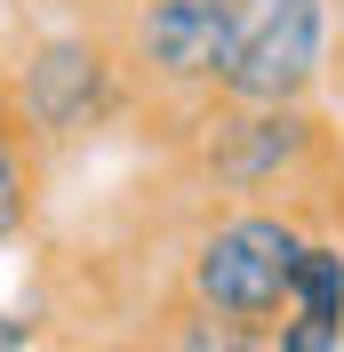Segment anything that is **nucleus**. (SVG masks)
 <instances>
[{
    "mask_svg": "<svg viewBox=\"0 0 344 352\" xmlns=\"http://www.w3.org/2000/svg\"><path fill=\"white\" fill-rule=\"evenodd\" d=\"M200 208H321L344 192V129L328 104H208L152 136Z\"/></svg>",
    "mask_w": 344,
    "mask_h": 352,
    "instance_id": "obj_1",
    "label": "nucleus"
},
{
    "mask_svg": "<svg viewBox=\"0 0 344 352\" xmlns=\"http://www.w3.org/2000/svg\"><path fill=\"white\" fill-rule=\"evenodd\" d=\"M0 72L17 96V129L48 160L129 120V72H120V48L96 16V0H72L65 16H32V24L17 16Z\"/></svg>",
    "mask_w": 344,
    "mask_h": 352,
    "instance_id": "obj_2",
    "label": "nucleus"
},
{
    "mask_svg": "<svg viewBox=\"0 0 344 352\" xmlns=\"http://www.w3.org/2000/svg\"><path fill=\"white\" fill-rule=\"evenodd\" d=\"M120 72H129V120L144 136L224 104L233 80V0H96Z\"/></svg>",
    "mask_w": 344,
    "mask_h": 352,
    "instance_id": "obj_3",
    "label": "nucleus"
},
{
    "mask_svg": "<svg viewBox=\"0 0 344 352\" xmlns=\"http://www.w3.org/2000/svg\"><path fill=\"white\" fill-rule=\"evenodd\" d=\"M297 256H304V217L297 208H200L184 248H176V280L160 296L272 336L288 320Z\"/></svg>",
    "mask_w": 344,
    "mask_h": 352,
    "instance_id": "obj_4",
    "label": "nucleus"
},
{
    "mask_svg": "<svg viewBox=\"0 0 344 352\" xmlns=\"http://www.w3.org/2000/svg\"><path fill=\"white\" fill-rule=\"evenodd\" d=\"M344 65V0H233L224 104H328Z\"/></svg>",
    "mask_w": 344,
    "mask_h": 352,
    "instance_id": "obj_5",
    "label": "nucleus"
},
{
    "mask_svg": "<svg viewBox=\"0 0 344 352\" xmlns=\"http://www.w3.org/2000/svg\"><path fill=\"white\" fill-rule=\"evenodd\" d=\"M136 344H144V352H272V336L240 329V320H216V312H200V305L160 296Z\"/></svg>",
    "mask_w": 344,
    "mask_h": 352,
    "instance_id": "obj_6",
    "label": "nucleus"
},
{
    "mask_svg": "<svg viewBox=\"0 0 344 352\" xmlns=\"http://www.w3.org/2000/svg\"><path fill=\"white\" fill-rule=\"evenodd\" d=\"M41 192H48V153L32 136H0V248H24L41 224Z\"/></svg>",
    "mask_w": 344,
    "mask_h": 352,
    "instance_id": "obj_7",
    "label": "nucleus"
},
{
    "mask_svg": "<svg viewBox=\"0 0 344 352\" xmlns=\"http://www.w3.org/2000/svg\"><path fill=\"white\" fill-rule=\"evenodd\" d=\"M41 280V272H32ZM0 288V352H32V344H56V305L41 288Z\"/></svg>",
    "mask_w": 344,
    "mask_h": 352,
    "instance_id": "obj_8",
    "label": "nucleus"
},
{
    "mask_svg": "<svg viewBox=\"0 0 344 352\" xmlns=\"http://www.w3.org/2000/svg\"><path fill=\"white\" fill-rule=\"evenodd\" d=\"M272 352H344V329H328V320H312V312H288L272 329Z\"/></svg>",
    "mask_w": 344,
    "mask_h": 352,
    "instance_id": "obj_9",
    "label": "nucleus"
},
{
    "mask_svg": "<svg viewBox=\"0 0 344 352\" xmlns=\"http://www.w3.org/2000/svg\"><path fill=\"white\" fill-rule=\"evenodd\" d=\"M0 136H17V96H8V72H0Z\"/></svg>",
    "mask_w": 344,
    "mask_h": 352,
    "instance_id": "obj_10",
    "label": "nucleus"
},
{
    "mask_svg": "<svg viewBox=\"0 0 344 352\" xmlns=\"http://www.w3.org/2000/svg\"><path fill=\"white\" fill-rule=\"evenodd\" d=\"M32 352H80V344H65V336H56V344H32Z\"/></svg>",
    "mask_w": 344,
    "mask_h": 352,
    "instance_id": "obj_11",
    "label": "nucleus"
}]
</instances>
